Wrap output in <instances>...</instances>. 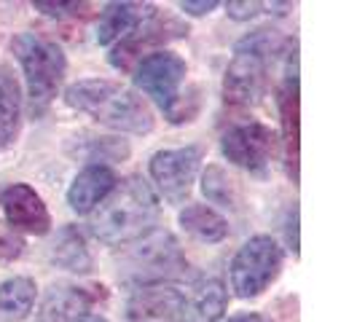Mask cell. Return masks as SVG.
Segmentation results:
<instances>
[{
  "instance_id": "6da1fadb",
  "label": "cell",
  "mask_w": 357,
  "mask_h": 322,
  "mask_svg": "<svg viewBox=\"0 0 357 322\" xmlns=\"http://www.w3.org/2000/svg\"><path fill=\"white\" fill-rule=\"evenodd\" d=\"M91 217V233L105 245H129L153 231L159 220V199L140 178H129L116 185Z\"/></svg>"
},
{
  "instance_id": "7a4b0ae2",
  "label": "cell",
  "mask_w": 357,
  "mask_h": 322,
  "mask_svg": "<svg viewBox=\"0 0 357 322\" xmlns=\"http://www.w3.org/2000/svg\"><path fill=\"white\" fill-rule=\"evenodd\" d=\"M65 102L73 110H81L94 121L119 129V132L148 135L153 129V113L145 105L143 97H137L132 89H126L116 81H105V78L78 81L68 86Z\"/></svg>"
},
{
  "instance_id": "3957f363",
  "label": "cell",
  "mask_w": 357,
  "mask_h": 322,
  "mask_svg": "<svg viewBox=\"0 0 357 322\" xmlns=\"http://www.w3.org/2000/svg\"><path fill=\"white\" fill-rule=\"evenodd\" d=\"M280 40L274 30H255L234 46V59L223 78V100L231 107H252L261 102L268 81V62L277 54Z\"/></svg>"
},
{
  "instance_id": "277c9868",
  "label": "cell",
  "mask_w": 357,
  "mask_h": 322,
  "mask_svg": "<svg viewBox=\"0 0 357 322\" xmlns=\"http://www.w3.org/2000/svg\"><path fill=\"white\" fill-rule=\"evenodd\" d=\"M11 52L19 59L24 81H27V94H30V110L40 116L46 107L52 105L56 97V89L65 78L68 59L65 52L38 33H22L11 40Z\"/></svg>"
},
{
  "instance_id": "5b68a950",
  "label": "cell",
  "mask_w": 357,
  "mask_h": 322,
  "mask_svg": "<svg viewBox=\"0 0 357 322\" xmlns=\"http://www.w3.org/2000/svg\"><path fill=\"white\" fill-rule=\"evenodd\" d=\"M282 268V247L271 236L248 239L231 261V287L239 298H258Z\"/></svg>"
},
{
  "instance_id": "8992f818",
  "label": "cell",
  "mask_w": 357,
  "mask_h": 322,
  "mask_svg": "<svg viewBox=\"0 0 357 322\" xmlns=\"http://www.w3.org/2000/svg\"><path fill=\"white\" fill-rule=\"evenodd\" d=\"M185 268V258L180 252V245L172 233H151L135 250L126 255V274L140 282V285H153L164 282L167 277H175Z\"/></svg>"
},
{
  "instance_id": "52a82bcc",
  "label": "cell",
  "mask_w": 357,
  "mask_h": 322,
  "mask_svg": "<svg viewBox=\"0 0 357 322\" xmlns=\"http://www.w3.org/2000/svg\"><path fill=\"white\" fill-rule=\"evenodd\" d=\"M185 59L175 52H153L140 59L135 70V86L143 89L169 118V113L180 102V84L185 78Z\"/></svg>"
},
{
  "instance_id": "ba28073f",
  "label": "cell",
  "mask_w": 357,
  "mask_h": 322,
  "mask_svg": "<svg viewBox=\"0 0 357 322\" xmlns=\"http://www.w3.org/2000/svg\"><path fill=\"white\" fill-rule=\"evenodd\" d=\"M274 148H277V135L271 132V126L258 121L231 126L220 140L223 156L252 175H266Z\"/></svg>"
},
{
  "instance_id": "9c48e42d",
  "label": "cell",
  "mask_w": 357,
  "mask_h": 322,
  "mask_svg": "<svg viewBox=\"0 0 357 322\" xmlns=\"http://www.w3.org/2000/svg\"><path fill=\"white\" fill-rule=\"evenodd\" d=\"M202 151L197 145L175 148V151H159L151 159V178L159 185V191L169 204H180L191 194V185L197 180Z\"/></svg>"
},
{
  "instance_id": "30bf717a",
  "label": "cell",
  "mask_w": 357,
  "mask_h": 322,
  "mask_svg": "<svg viewBox=\"0 0 357 322\" xmlns=\"http://www.w3.org/2000/svg\"><path fill=\"white\" fill-rule=\"evenodd\" d=\"M126 322H185V290L169 282L140 285L126 301Z\"/></svg>"
},
{
  "instance_id": "8fae6325",
  "label": "cell",
  "mask_w": 357,
  "mask_h": 322,
  "mask_svg": "<svg viewBox=\"0 0 357 322\" xmlns=\"http://www.w3.org/2000/svg\"><path fill=\"white\" fill-rule=\"evenodd\" d=\"M107 293L102 285L78 287V285H54L43 304H40V314L38 322H78L86 317L91 306L102 301Z\"/></svg>"
},
{
  "instance_id": "7c38bea8",
  "label": "cell",
  "mask_w": 357,
  "mask_h": 322,
  "mask_svg": "<svg viewBox=\"0 0 357 322\" xmlns=\"http://www.w3.org/2000/svg\"><path fill=\"white\" fill-rule=\"evenodd\" d=\"M0 204L6 210V220L19 231L40 236L52 226V217H49L43 199L38 197L36 188H30L27 183H14V185L3 188L0 191Z\"/></svg>"
},
{
  "instance_id": "4fadbf2b",
  "label": "cell",
  "mask_w": 357,
  "mask_h": 322,
  "mask_svg": "<svg viewBox=\"0 0 357 322\" xmlns=\"http://www.w3.org/2000/svg\"><path fill=\"white\" fill-rule=\"evenodd\" d=\"M153 14H156V8L148 3H107L102 17L97 22V43L100 46L121 43L137 27H143Z\"/></svg>"
},
{
  "instance_id": "5bb4252c",
  "label": "cell",
  "mask_w": 357,
  "mask_h": 322,
  "mask_svg": "<svg viewBox=\"0 0 357 322\" xmlns=\"http://www.w3.org/2000/svg\"><path fill=\"white\" fill-rule=\"evenodd\" d=\"M183 33H185V27L178 24L175 19H164L161 22L159 14H153L143 27H137L129 38H124L121 43H116V49L110 52V65L119 68V70H129L132 59L140 56V52H143L145 46H153V43H161L167 38L183 36Z\"/></svg>"
},
{
  "instance_id": "9a60e30c",
  "label": "cell",
  "mask_w": 357,
  "mask_h": 322,
  "mask_svg": "<svg viewBox=\"0 0 357 322\" xmlns=\"http://www.w3.org/2000/svg\"><path fill=\"white\" fill-rule=\"evenodd\" d=\"M113 188H116V172L107 164H89L70 183L68 204L73 213L89 215Z\"/></svg>"
},
{
  "instance_id": "2e32d148",
  "label": "cell",
  "mask_w": 357,
  "mask_h": 322,
  "mask_svg": "<svg viewBox=\"0 0 357 322\" xmlns=\"http://www.w3.org/2000/svg\"><path fill=\"white\" fill-rule=\"evenodd\" d=\"M298 75L296 68L287 70L285 84L280 89V116H282V143H285L287 175L293 183L298 180Z\"/></svg>"
},
{
  "instance_id": "e0dca14e",
  "label": "cell",
  "mask_w": 357,
  "mask_h": 322,
  "mask_svg": "<svg viewBox=\"0 0 357 322\" xmlns=\"http://www.w3.org/2000/svg\"><path fill=\"white\" fill-rule=\"evenodd\" d=\"M229 296L220 279L207 277L185 290V322H218L226 312Z\"/></svg>"
},
{
  "instance_id": "ac0fdd59",
  "label": "cell",
  "mask_w": 357,
  "mask_h": 322,
  "mask_svg": "<svg viewBox=\"0 0 357 322\" xmlns=\"http://www.w3.org/2000/svg\"><path fill=\"white\" fill-rule=\"evenodd\" d=\"M180 226L183 231L191 233L199 242H207V245H215V242H223L229 236V223L223 215H218L213 207L207 204H188L185 210H180Z\"/></svg>"
},
{
  "instance_id": "d6986e66",
  "label": "cell",
  "mask_w": 357,
  "mask_h": 322,
  "mask_svg": "<svg viewBox=\"0 0 357 322\" xmlns=\"http://www.w3.org/2000/svg\"><path fill=\"white\" fill-rule=\"evenodd\" d=\"M22 124V94L14 75L0 68V151L14 145Z\"/></svg>"
},
{
  "instance_id": "ffe728a7",
  "label": "cell",
  "mask_w": 357,
  "mask_h": 322,
  "mask_svg": "<svg viewBox=\"0 0 357 322\" xmlns=\"http://www.w3.org/2000/svg\"><path fill=\"white\" fill-rule=\"evenodd\" d=\"M52 261L56 266L68 268V271H78V274H86L91 268V255L86 247V239L84 233L78 231L75 226H65L59 229L56 239L52 245Z\"/></svg>"
},
{
  "instance_id": "44dd1931",
  "label": "cell",
  "mask_w": 357,
  "mask_h": 322,
  "mask_svg": "<svg viewBox=\"0 0 357 322\" xmlns=\"http://www.w3.org/2000/svg\"><path fill=\"white\" fill-rule=\"evenodd\" d=\"M33 304H36V282L30 277H14L0 285V314L6 320H24Z\"/></svg>"
},
{
  "instance_id": "7402d4cb",
  "label": "cell",
  "mask_w": 357,
  "mask_h": 322,
  "mask_svg": "<svg viewBox=\"0 0 357 322\" xmlns=\"http://www.w3.org/2000/svg\"><path fill=\"white\" fill-rule=\"evenodd\" d=\"M202 191L213 204H220V207H236V201H239L234 180L220 167H207V172L202 178Z\"/></svg>"
},
{
  "instance_id": "603a6c76",
  "label": "cell",
  "mask_w": 357,
  "mask_h": 322,
  "mask_svg": "<svg viewBox=\"0 0 357 322\" xmlns=\"http://www.w3.org/2000/svg\"><path fill=\"white\" fill-rule=\"evenodd\" d=\"M22 252H24V239L14 229H8V226L0 223V263L17 261Z\"/></svg>"
},
{
  "instance_id": "cb8c5ba5",
  "label": "cell",
  "mask_w": 357,
  "mask_h": 322,
  "mask_svg": "<svg viewBox=\"0 0 357 322\" xmlns=\"http://www.w3.org/2000/svg\"><path fill=\"white\" fill-rule=\"evenodd\" d=\"M33 6L38 11H43L46 17H65V14H75L84 8V3H49V0H38Z\"/></svg>"
},
{
  "instance_id": "d4e9b609",
  "label": "cell",
  "mask_w": 357,
  "mask_h": 322,
  "mask_svg": "<svg viewBox=\"0 0 357 322\" xmlns=\"http://www.w3.org/2000/svg\"><path fill=\"white\" fill-rule=\"evenodd\" d=\"M226 8H229V17L234 19H252L255 14H261L264 11V3H242V0H231V3H226Z\"/></svg>"
},
{
  "instance_id": "484cf974",
  "label": "cell",
  "mask_w": 357,
  "mask_h": 322,
  "mask_svg": "<svg viewBox=\"0 0 357 322\" xmlns=\"http://www.w3.org/2000/svg\"><path fill=\"white\" fill-rule=\"evenodd\" d=\"M180 11H185V14H191V17H204V14H210L218 8V0H180L178 3Z\"/></svg>"
},
{
  "instance_id": "4316f807",
  "label": "cell",
  "mask_w": 357,
  "mask_h": 322,
  "mask_svg": "<svg viewBox=\"0 0 357 322\" xmlns=\"http://www.w3.org/2000/svg\"><path fill=\"white\" fill-rule=\"evenodd\" d=\"M285 233H287V245H290V250L298 255V207H293V210H290Z\"/></svg>"
},
{
  "instance_id": "83f0119b",
  "label": "cell",
  "mask_w": 357,
  "mask_h": 322,
  "mask_svg": "<svg viewBox=\"0 0 357 322\" xmlns=\"http://www.w3.org/2000/svg\"><path fill=\"white\" fill-rule=\"evenodd\" d=\"M229 322H271L264 314H255V312H242V314H234L229 317Z\"/></svg>"
},
{
  "instance_id": "f1b7e54d",
  "label": "cell",
  "mask_w": 357,
  "mask_h": 322,
  "mask_svg": "<svg viewBox=\"0 0 357 322\" xmlns=\"http://www.w3.org/2000/svg\"><path fill=\"white\" fill-rule=\"evenodd\" d=\"M78 322H107V320L105 317H89V314H86V317H81Z\"/></svg>"
}]
</instances>
